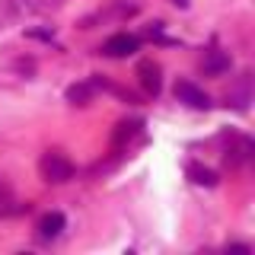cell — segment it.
I'll return each instance as SVG.
<instances>
[{
    "mask_svg": "<svg viewBox=\"0 0 255 255\" xmlns=\"http://www.w3.org/2000/svg\"><path fill=\"white\" fill-rule=\"evenodd\" d=\"M137 80H140L143 93H150V96H156L163 90V77H159V64L156 61H140L137 64Z\"/></svg>",
    "mask_w": 255,
    "mask_h": 255,
    "instance_id": "4",
    "label": "cell"
},
{
    "mask_svg": "<svg viewBox=\"0 0 255 255\" xmlns=\"http://www.w3.org/2000/svg\"><path fill=\"white\" fill-rule=\"evenodd\" d=\"M0 198H10V188H6L3 182H0Z\"/></svg>",
    "mask_w": 255,
    "mask_h": 255,
    "instance_id": "12",
    "label": "cell"
},
{
    "mask_svg": "<svg viewBox=\"0 0 255 255\" xmlns=\"http://www.w3.org/2000/svg\"><path fill=\"white\" fill-rule=\"evenodd\" d=\"M38 172H42L45 182H51V185H61V182H70L74 179V163H70L64 153H42L38 159Z\"/></svg>",
    "mask_w": 255,
    "mask_h": 255,
    "instance_id": "1",
    "label": "cell"
},
{
    "mask_svg": "<svg viewBox=\"0 0 255 255\" xmlns=\"http://www.w3.org/2000/svg\"><path fill=\"white\" fill-rule=\"evenodd\" d=\"M188 179L195 182V185H204V188L217 185V172L207 169V166H201V163H188Z\"/></svg>",
    "mask_w": 255,
    "mask_h": 255,
    "instance_id": "9",
    "label": "cell"
},
{
    "mask_svg": "<svg viewBox=\"0 0 255 255\" xmlns=\"http://www.w3.org/2000/svg\"><path fill=\"white\" fill-rule=\"evenodd\" d=\"M249 102H252V80H249V74H246V77L233 86V90L227 93V106H233V109L243 112Z\"/></svg>",
    "mask_w": 255,
    "mask_h": 255,
    "instance_id": "5",
    "label": "cell"
},
{
    "mask_svg": "<svg viewBox=\"0 0 255 255\" xmlns=\"http://www.w3.org/2000/svg\"><path fill=\"white\" fill-rule=\"evenodd\" d=\"M61 230H64V214H58V211L45 214L42 223H38V233H42V239H54V236H61Z\"/></svg>",
    "mask_w": 255,
    "mask_h": 255,
    "instance_id": "8",
    "label": "cell"
},
{
    "mask_svg": "<svg viewBox=\"0 0 255 255\" xmlns=\"http://www.w3.org/2000/svg\"><path fill=\"white\" fill-rule=\"evenodd\" d=\"M93 90H96L93 83H74V86H67V102H70V106H90V102H93Z\"/></svg>",
    "mask_w": 255,
    "mask_h": 255,
    "instance_id": "10",
    "label": "cell"
},
{
    "mask_svg": "<svg viewBox=\"0 0 255 255\" xmlns=\"http://www.w3.org/2000/svg\"><path fill=\"white\" fill-rule=\"evenodd\" d=\"M143 131V122H137V118H131V122H118L115 125V147L122 150L125 143H131L134 137H140Z\"/></svg>",
    "mask_w": 255,
    "mask_h": 255,
    "instance_id": "7",
    "label": "cell"
},
{
    "mask_svg": "<svg viewBox=\"0 0 255 255\" xmlns=\"http://www.w3.org/2000/svg\"><path fill=\"white\" fill-rule=\"evenodd\" d=\"M201 70L207 77H223L230 70V54H223V51H207L204 54V61H201Z\"/></svg>",
    "mask_w": 255,
    "mask_h": 255,
    "instance_id": "6",
    "label": "cell"
},
{
    "mask_svg": "<svg viewBox=\"0 0 255 255\" xmlns=\"http://www.w3.org/2000/svg\"><path fill=\"white\" fill-rule=\"evenodd\" d=\"M175 99L185 102V106H191V109H211V99H207V93L198 90L191 80H179V83H175Z\"/></svg>",
    "mask_w": 255,
    "mask_h": 255,
    "instance_id": "3",
    "label": "cell"
},
{
    "mask_svg": "<svg viewBox=\"0 0 255 255\" xmlns=\"http://www.w3.org/2000/svg\"><path fill=\"white\" fill-rule=\"evenodd\" d=\"M137 38L134 35H128V32H118V35H112V38H106L102 42V48L99 51L106 54V58H128V54H134L137 51Z\"/></svg>",
    "mask_w": 255,
    "mask_h": 255,
    "instance_id": "2",
    "label": "cell"
},
{
    "mask_svg": "<svg viewBox=\"0 0 255 255\" xmlns=\"http://www.w3.org/2000/svg\"><path fill=\"white\" fill-rule=\"evenodd\" d=\"M172 3H175V6H188V0H172Z\"/></svg>",
    "mask_w": 255,
    "mask_h": 255,
    "instance_id": "13",
    "label": "cell"
},
{
    "mask_svg": "<svg viewBox=\"0 0 255 255\" xmlns=\"http://www.w3.org/2000/svg\"><path fill=\"white\" fill-rule=\"evenodd\" d=\"M249 156H252V140L243 137V140H239V147H233V150L227 153V166H233V169H236V166H243Z\"/></svg>",
    "mask_w": 255,
    "mask_h": 255,
    "instance_id": "11",
    "label": "cell"
}]
</instances>
